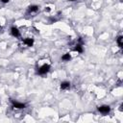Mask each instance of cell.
<instances>
[{"mask_svg": "<svg viewBox=\"0 0 123 123\" xmlns=\"http://www.w3.org/2000/svg\"><path fill=\"white\" fill-rule=\"evenodd\" d=\"M70 86H71L70 82H68V81H63V82L61 83V89H62V90L68 89V88L70 87Z\"/></svg>", "mask_w": 123, "mask_h": 123, "instance_id": "cell-6", "label": "cell"}, {"mask_svg": "<svg viewBox=\"0 0 123 123\" xmlns=\"http://www.w3.org/2000/svg\"><path fill=\"white\" fill-rule=\"evenodd\" d=\"M68 1H71V2H73V1H76V0H68Z\"/></svg>", "mask_w": 123, "mask_h": 123, "instance_id": "cell-13", "label": "cell"}, {"mask_svg": "<svg viewBox=\"0 0 123 123\" xmlns=\"http://www.w3.org/2000/svg\"><path fill=\"white\" fill-rule=\"evenodd\" d=\"M12 108H14V109H19V110H22V109H25V108H26V104L20 103V102L14 101V100H12Z\"/></svg>", "mask_w": 123, "mask_h": 123, "instance_id": "cell-3", "label": "cell"}, {"mask_svg": "<svg viewBox=\"0 0 123 123\" xmlns=\"http://www.w3.org/2000/svg\"><path fill=\"white\" fill-rule=\"evenodd\" d=\"M50 10H51V9H50L49 7H46V8L44 9V11H45V12H50Z\"/></svg>", "mask_w": 123, "mask_h": 123, "instance_id": "cell-11", "label": "cell"}, {"mask_svg": "<svg viewBox=\"0 0 123 123\" xmlns=\"http://www.w3.org/2000/svg\"><path fill=\"white\" fill-rule=\"evenodd\" d=\"M23 43L28 46V47H31L34 45V38H31V37H27V38H24L23 39Z\"/></svg>", "mask_w": 123, "mask_h": 123, "instance_id": "cell-5", "label": "cell"}, {"mask_svg": "<svg viewBox=\"0 0 123 123\" xmlns=\"http://www.w3.org/2000/svg\"><path fill=\"white\" fill-rule=\"evenodd\" d=\"M1 2H3V3H8L9 0H1Z\"/></svg>", "mask_w": 123, "mask_h": 123, "instance_id": "cell-12", "label": "cell"}, {"mask_svg": "<svg viewBox=\"0 0 123 123\" xmlns=\"http://www.w3.org/2000/svg\"><path fill=\"white\" fill-rule=\"evenodd\" d=\"M11 34H12V36L14 37H20V32H19L18 28L14 27V26L11 28Z\"/></svg>", "mask_w": 123, "mask_h": 123, "instance_id": "cell-4", "label": "cell"}, {"mask_svg": "<svg viewBox=\"0 0 123 123\" xmlns=\"http://www.w3.org/2000/svg\"><path fill=\"white\" fill-rule=\"evenodd\" d=\"M116 42H117L118 47L122 48V47H123V37H122V36H119V37L116 38Z\"/></svg>", "mask_w": 123, "mask_h": 123, "instance_id": "cell-10", "label": "cell"}, {"mask_svg": "<svg viewBox=\"0 0 123 123\" xmlns=\"http://www.w3.org/2000/svg\"><path fill=\"white\" fill-rule=\"evenodd\" d=\"M98 111L101 112L102 114H108L110 111H111V107L108 106V105H103V106H100L98 107Z\"/></svg>", "mask_w": 123, "mask_h": 123, "instance_id": "cell-2", "label": "cell"}, {"mask_svg": "<svg viewBox=\"0 0 123 123\" xmlns=\"http://www.w3.org/2000/svg\"><path fill=\"white\" fill-rule=\"evenodd\" d=\"M74 51H76L77 53H83V51H84V49H83V45L77 43V44L75 45V47H74Z\"/></svg>", "mask_w": 123, "mask_h": 123, "instance_id": "cell-8", "label": "cell"}, {"mask_svg": "<svg viewBox=\"0 0 123 123\" xmlns=\"http://www.w3.org/2000/svg\"><path fill=\"white\" fill-rule=\"evenodd\" d=\"M38 9H39V7H38V6H37V5H32V6H29V7H28L27 12H28L29 13L37 12L38 11Z\"/></svg>", "mask_w": 123, "mask_h": 123, "instance_id": "cell-7", "label": "cell"}, {"mask_svg": "<svg viewBox=\"0 0 123 123\" xmlns=\"http://www.w3.org/2000/svg\"><path fill=\"white\" fill-rule=\"evenodd\" d=\"M50 67H51L50 64H47V63L41 65V66L38 68V70H37V74H39V75H45L46 73L49 72Z\"/></svg>", "mask_w": 123, "mask_h": 123, "instance_id": "cell-1", "label": "cell"}, {"mask_svg": "<svg viewBox=\"0 0 123 123\" xmlns=\"http://www.w3.org/2000/svg\"><path fill=\"white\" fill-rule=\"evenodd\" d=\"M70 60H71V55L69 53H65L62 56V61L63 62H69Z\"/></svg>", "mask_w": 123, "mask_h": 123, "instance_id": "cell-9", "label": "cell"}]
</instances>
